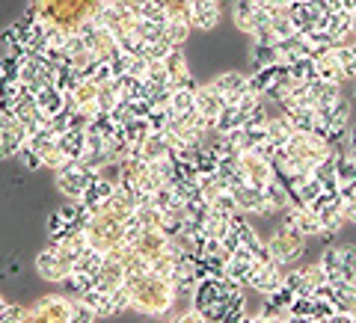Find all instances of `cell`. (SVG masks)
Segmentation results:
<instances>
[{"mask_svg":"<svg viewBox=\"0 0 356 323\" xmlns=\"http://www.w3.org/2000/svg\"><path fill=\"white\" fill-rule=\"evenodd\" d=\"M350 27L356 30V9H353V13H350Z\"/></svg>","mask_w":356,"mask_h":323,"instance_id":"6","label":"cell"},{"mask_svg":"<svg viewBox=\"0 0 356 323\" xmlns=\"http://www.w3.org/2000/svg\"><path fill=\"white\" fill-rule=\"evenodd\" d=\"M300 249H303V240H300V231H280L273 240H270V255L280 264H288L291 258H297Z\"/></svg>","mask_w":356,"mask_h":323,"instance_id":"2","label":"cell"},{"mask_svg":"<svg viewBox=\"0 0 356 323\" xmlns=\"http://www.w3.org/2000/svg\"><path fill=\"white\" fill-rule=\"evenodd\" d=\"M341 210H344V217L356 222V187H348V196H344V202H341Z\"/></svg>","mask_w":356,"mask_h":323,"instance_id":"4","label":"cell"},{"mask_svg":"<svg viewBox=\"0 0 356 323\" xmlns=\"http://www.w3.org/2000/svg\"><path fill=\"white\" fill-rule=\"evenodd\" d=\"M95 320V308L89 303H72V311H69V323H92Z\"/></svg>","mask_w":356,"mask_h":323,"instance_id":"3","label":"cell"},{"mask_svg":"<svg viewBox=\"0 0 356 323\" xmlns=\"http://www.w3.org/2000/svg\"><path fill=\"white\" fill-rule=\"evenodd\" d=\"M175 323H211L202 311H191V315H184L181 320H175Z\"/></svg>","mask_w":356,"mask_h":323,"instance_id":"5","label":"cell"},{"mask_svg":"<svg viewBox=\"0 0 356 323\" xmlns=\"http://www.w3.org/2000/svg\"><path fill=\"white\" fill-rule=\"evenodd\" d=\"M125 291H128V303L137 311L146 315H163L172 306V282L166 276L158 273H128L125 276Z\"/></svg>","mask_w":356,"mask_h":323,"instance_id":"1","label":"cell"}]
</instances>
